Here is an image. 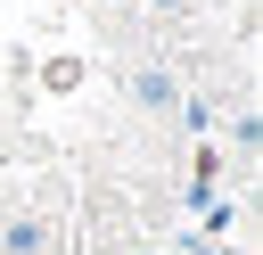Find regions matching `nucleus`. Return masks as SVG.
I'll return each mask as SVG.
<instances>
[{
    "instance_id": "nucleus-2",
    "label": "nucleus",
    "mask_w": 263,
    "mask_h": 255,
    "mask_svg": "<svg viewBox=\"0 0 263 255\" xmlns=\"http://www.w3.org/2000/svg\"><path fill=\"white\" fill-rule=\"evenodd\" d=\"M148 8H156V16H189L197 0H148Z\"/></svg>"
},
{
    "instance_id": "nucleus-1",
    "label": "nucleus",
    "mask_w": 263,
    "mask_h": 255,
    "mask_svg": "<svg viewBox=\"0 0 263 255\" xmlns=\"http://www.w3.org/2000/svg\"><path fill=\"white\" fill-rule=\"evenodd\" d=\"M132 90H140V107H156V115H164V107H173V99H181V90H173V74H164V66H140V74H132Z\"/></svg>"
},
{
    "instance_id": "nucleus-3",
    "label": "nucleus",
    "mask_w": 263,
    "mask_h": 255,
    "mask_svg": "<svg viewBox=\"0 0 263 255\" xmlns=\"http://www.w3.org/2000/svg\"><path fill=\"white\" fill-rule=\"evenodd\" d=\"M99 8H123V0H99Z\"/></svg>"
}]
</instances>
